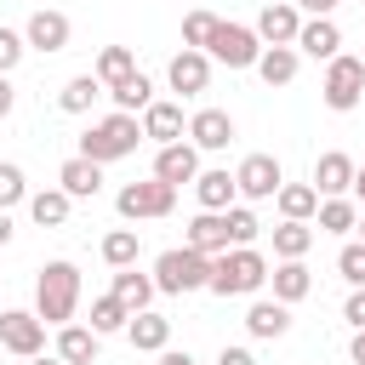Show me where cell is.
I'll list each match as a JSON object with an SVG mask.
<instances>
[{"instance_id": "32", "label": "cell", "mask_w": 365, "mask_h": 365, "mask_svg": "<svg viewBox=\"0 0 365 365\" xmlns=\"http://www.w3.org/2000/svg\"><path fill=\"white\" fill-rule=\"evenodd\" d=\"M103 86H120L125 74H137V57H131V46H103L97 51V68H91Z\"/></svg>"}, {"instance_id": "37", "label": "cell", "mask_w": 365, "mask_h": 365, "mask_svg": "<svg viewBox=\"0 0 365 365\" xmlns=\"http://www.w3.org/2000/svg\"><path fill=\"white\" fill-rule=\"evenodd\" d=\"M23 200H29L23 165H17V160H0V211H11V205H23Z\"/></svg>"}, {"instance_id": "27", "label": "cell", "mask_w": 365, "mask_h": 365, "mask_svg": "<svg viewBox=\"0 0 365 365\" xmlns=\"http://www.w3.org/2000/svg\"><path fill=\"white\" fill-rule=\"evenodd\" d=\"M154 291H160L154 274H137V262H131V268H114V297H120L131 314H143V308L154 302Z\"/></svg>"}, {"instance_id": "3", "label": "cell", "mask_w": 365, "mask_h": 365, "mask_svg": "<svg viewBox=\"0 0 365 365\" xmlns=\"http://www.w3.org/2000/svg\"><path fill=\"white\" fill-rule=\"evenodd\" d=\"M137 143H143V120L125 114V108H114V114H103V120L80 137V154L97 160V165H114V160L137 154Z\"/></svg>"}, {"instance_id": "45", "label": "cell", "mask_w": 365, "mask_h": 365, "mask_svg": "<svg viewBox=\"0 0 365 365\" xmlns=\"http://www.w3.org/2000/svg\"><path fill=\"white\" fill-rule=\"evenodd\" d=\"M154 365H194V354H188V348H160Z\"/></svg>"}, {"instance_id": "4", "label": "cell", "mask_w": 365, "mask_h": 365, "mask_svg": "<svg viewBox=\"0 0 365 365\" xmlns=\"http://www.w3.org/2000/svg\"><path fill=\"white\" fill-rule=\"evenodd\" d=\"M154 285L165 297H188V291H205L211 285V257L194 251V245H171L154 257Z\"/></svg>"}, {"instance_id": "19", "label": "cell", "mask_w": 365, "mask_h": 365, "mask_svg": "<svg viewBox=\"0 0 365 365\" xmlns=\"http://www.w3.org/2000/svg\"><path fill=\"white\" fill-rule=\"evenodd\" d=\"M297 51L314 57V63H331L342 51V29L331 17H302V34H297Z\"/></svg>"}, {"instance_id": "14", "label": "cell", "mask_w": 365, "mask_h": 365, "mask_svg": "<svg viewBox=\"0 0 365 365\" xmlns=\"http://www.w3.org/2000/svg\"><path fill=\"white\" fill-rule=\"evenodd\" d=\"M143 137H148V143H160V148H165V143H182V137H188L182 103H160V97H154V103L143 108Z\"/></svg>"}, {"instance_id": "20", "label": "cell", "mask_w": 365, "mask_h": 365, "mask_svg": "<svg viewBox=\"0 0 365 365\" xmlns=\"http://www.w3.org/2000/svg\"><path fill=\"white\" fill-rule=\"evenodd\" d=\"M194 200H200V211H228L234 200H240V182H234V171H222V165H211V171H200L194 182Z\"/></svg>"}, {"instance_id": "29", "label": "cell", "mask_w": 365, "mask_h": 365, "mask_svg": "<svg viewBox=\"0 0 365 365\" xmlns=\"http://www.w3.org/2000/svg\"><path fill=\"white\" fill-rule=\"evenodd\" d=\"M103 91H108V86H103L97 74H74V80H63V91H57V108H63V114H86Z\"/></svg>"}, {"instance_id": "17", "label": "cell", "mask_w": 365, "mask_h": 365, "mask_svg": "<svg viewBox=\"0 0 365 365\" xmlns=\"http://www.w3.org/2000/svg\"><path fill=\"white\" fill-rule=\"evenodd\" d=\"M57 188L74 194V200H97V194H103V165L86 160V154H68V160L57 165Z\"/></svg>"}, {"instance_id": "13", "label": "cell", "mask_w": 365, "mask_h": 365, "mask_svg": "<svg viewBox=\"0 0 365 365\" xmlns=\"http://www.w3.org/2000/svg\"><path fill=\"white\" fill-rule=\"evenodd\" d=\"M188 143H194L200 154L228 148V143H234V114H228V108H200V114H188Z\"/></svg>"}, {"instance_id": "15", "label": "cell", "mask_w": 365, "mask_h": 365, "mask_svg": "<svg viewBox=\"0 0 365 365\" xmlns=\"http://www.w3.org/2000/svg\"><path fill=\"white\" fill-rule=\"evenodd\" d=\"M154 177L171 182V188L194 182V177H200V148H194V143H165V148L154 154Z\"/></svg>"}, {"instance_id": "28", "label": "cell", "mask_w": 365, "mask_h": 365, "mask_svg": "<svg viewBox=\"0 0 365 365\" xmlns=\"http://www.w3.org/2000/svg\"><path fill=\"white\" fill-rule=\"evenodd\" d=\"M68 211H74V194H63V188H40V194H29V217H34L40 228H63Z\"/></svg>"}, {"instance_id": "39", "label": "cell", "mask_w": 365, "mask_h": 365, "mask_svg": "<svg viewBox=\"0 0 365 365\" xmlns=\"http://www.w3.org/2000/svg\"><path fill=\"white\" fill-rule=\"evenodd\" d=\"M336 274H342L348 285H365V240H348V245L336 251Z\"/></svg>"}, {"instance_id": "7", "label": "cell", "mask_w": 365, "mask_h": 365, "mask_svg": "<svg viewBox=\"0 0 365 365\" xmlns=\"http://www.w3.org/2000/svg\"><path fill=\"white\" fill-rule=\"evenodd\" d=\"M0 348L17 354V359L46 354V319L34 308H0Z\"/></svg>"}, {"instance_id": "44", "label": "cell", "mask_w": 365, "mask_h": 365, "mask_svg": "<svg viewBox=\"0 0 365 365\" xmlns=\"http://www.w3.org/2000/svg\"><path fill=\"white\" fill-rule=\"evenodd\" d=\"M17 108V91H11V74H0V120Z\"/></svg>"}, {"instance_id": "34", "label": "cell", "mask_w": 365, "mask_h": 365, "mask_svg": "<svg viewBox=\"0 0 365 365\" xmlns=\"http://www.w3.org/2000/svg\"><path fill=\"white\" fill-rule=\"evenodd\" d=\"M308 245H314V228L279 217V228H274V257H279V262H285V257H308Z\"/></svg>"}, {"instance_id": "8", "label": "cell", "mask_w": 365, "mask_h": 365, "mask_svg": "<svg viewBox=\"0 0 365 365\" xmlns=\"http://www.w3.org/2000/svg\"><path fill=\"white\" fill-rule=\"evenodd\" d=\"M211 63H228V68H257V57H262V34L257 29H245V23H217V34H211Z\"/></svg>"}, {"instance_id": "51", "label": "cell", "mask_w": 365, "mask_h": 365, "mask_svg": "<svg viewBox=\"0 0 365 365\" xmlns=\"http://www.w3.org/2000/svg\"><path fill=\"white\" fill-rule=\"evenodd\" d=\"M359 6H365V0H359Z\"/></svg>"}, {"instance_id": "18", "label": "cell", "mask_w": 365, "mask_h": 365, "mask_svg": "<svg viewBox=\"0 0 365 365\" xmlns=\"http://www.w3.org/2000/svg\"><path fill=\"white\" fill-rule=\"evenodd\" d=\"M245 331H251L257 342L285 336V331H291V302H279V297H257V302L245 308Z\"/></svg>"}, {"instance_id": "33", "label": "cell", "mask_w": 365, "mask_h": 365, "mask_svg": "<svg viewBox=\"0 0 365 365\" xmlns=\"http://www.w3.org/2000/svg\"><path fill=\"white\" fill-rule=\"evenodd\" d=\"M125 325H131V308H125L114 291L91 302V331H97V336H114V331H125Z\"/></svg>"}, {"instance_id": "43", "label": "cell", "mask_w": 365, "mask_h": 365, "mask_svg": "<svg viewBox=\"0 0 365 365\" xmlns=\"http://www.w3.org/2000/svg\"><path fill=\"white\" fill-rule=\"evenodd\" d=\"M336 6H342V0H297V11H302V17H331Z\"/></svg>"}, {"instance_id": "30", "label": "cell", "mask_w": 365, "mask_h": 365, "mask_svg": "<svg viewBox=\"0 0 365 365\" xmlns=\"http://www.w3.org/2000/svg\"><path fill=\"white\" fill-rule=\"evenodd\" d=\"M108 97H114V108H125V114H143V108L154 103V80L137 68V74H125L120 86H108Z\"/></svg>"}, {"instance_id": "5", "label": "cell", "mask_w": 365, "mask_h": 365, "mask_svg": "<svg viewBox=\"0 0 365 365\" xmlns=\"http://www.w3.org/2000/svg\"><path fill=\"white\" fill-rule=\"evenodd\" d=\"M319 97H325V108H331V114H354V108L365 103V57H348V51H336V57L325 63Z\"/></svg>"}, {"instance_id": "16", "label": "cell", "mask_w": 365, "mask_h": 365, "mask_svg": "<svg viewBox=\"0 0 365 365\" xmlns=\"http://www.w3.org/2000/svg\"><path fill=\"white\" fill-rule=\"evenodd\" d=\"M354 160L342 154V148H325L319 160H314V188H319V200H331V194H354Z\"/></svg>"}, {"instance_id": "41", "label": "cell", "mask_w": 365, "mask_h": 365, "mask_svg": "<svg viewBox=\"0 0 365 365\" xmlns=\"http://www.w3.org/2000/svg\"><path fill=\"white\" fill-rule=\"evenodd\" d=\"M342 319H348L354 331H365V285H354V291H348V302H342Z\"/></svg>"}, {"instance_id": "26", "label": "cell", "mask_w": 365, "mask_h": 365, "mask_svg": "<svg viewBox=\"0 0 365 365\" xmlns=\"http://www.w3.org/2000/svg\"><path fill=\"white\" fill-rule=\"evenodd\" d=\"M274 205H279L285 222H314V211H319V188H314V182H279Z\"/></svg>"}, {"instance_id": "35", "label": "cell", "mask_w": 365, "mask_h": 365, "mask_svg": "<svg viewBox=\"0 0 365 365\" xmlns=\"http://www.w3.org/2000/svg\"><path fill=\"white\" fill-rule=\"evenodd\" d=\"M137 251H143L137 228H114V234H103V262H108V268H131Z\"/></svg>"}, {"instance_id": "2", "label": "cell", "mask_w": 365, "mask_h": 365, "mask_svg": "<svg viewBox=\"0 0 365 365\" xmlns=\"http://www.w3.org/2000/svg\"><path fill=\"white\" fill-rule=\"evenodd\" d=\"M74 308H80V268L68 257H57V262H46L34 274V314L46 325H68Z\"/></svg>"}, {"instance_id": "1", "label": "cell", "mask_w": 365, "mask_h": 365, "mask_svg": "<svg viewBox=\"0 0 365 365\" xmlns=\"http://www.w3.org/2000/svg\"><path fill=\"white\" fill-rule=\"evenodd\" d=\"M262 285H268V257L257 245H228V251L211 257V285L205 291H217V297H257Z\"/></svg>"}, {"instance_id": "21", "label": "cell", "mask_w": 365, "mask_h": 365, "mask_svg": "<svg viewBox=\"0 0 365 365\" xmlns=\"http://www.w3.org/2000/svg\"><path fill=\"white\" fill-rule=\"evenodd\" d=\"M182 245H194V251H205V257L228 251V245H234V240H228V217H222V211H200V217H188Z\"/></svg>"}, {"instance_id": "22", "label": "cell", "mask_w": 365, "mask_h": 365, "mask_svg": "<svg viewBox=\"0 0 365 365\" xmlns=\"http://www.w3.org/2000/svg\"><path fill=\"white\" fill-rule=\"evenodd\" d=\"M125 336H131V348H137V354H160V348H171V319H165V314H154V308H143V314H131Z\"/></svg>"}, {"instance_id": "12", "label": "cell", "mask_w": 365, "mask_h": 365, "mask_svg": "<svg viewBox=\"0 0 365 365\" xmlns=\"http://www.w3.org/2000/svg\"><path fill=\"white\" fill-rule=\"evenodd\" d=\"M165 80H171V91H177V97H200V91L211 86V51H194V46H182V51L171 57Z\"/></svg>"}, {"instance_id": "50", "label": "cell", "mask_w": 365, "mask_h": 365, "mask_svg": "<svg viewBox=\"0 0 365 365\" xmlns=\"http://www.w3.org/2000/svg\"><path fill=\"white\" fill-rule=\"evenodd\" d=\"M354 228H359V240H365V217H359V222H354Z\"/></svg>"}, {"instance_id": "48", "label": "cell", "mask_w": 365, "mask_h": 365, "mask_svg": "<svg viewBox=\"0 0 365 365\" xmlns=\"http://www.w3.org/2000/svg\"><path fill=\"white\" fill-rule=\"evenodd\" d=\"M11 240V211H0V245Z\"/></svg>"}, {"instance_id": "47", "label": "cell", "mask_w": 365, "mask_h": 365, "mask_svg": "<svg viewBox=\"0 0 365 365\" xmlns=\"http://www.w3.org/2000/svg\"><path fill=\"white\" fill-rule=\"evenodd\" d=\"M354 200H359V205H365V165H359V171H354Z\"/></svg>"}, {"instance_id": "11", "label": "cell", "mask_w": 365, "mask_h": 365, "mask_svg": "<svg viewBox=\"0 0 365 365\" xmlns=\"http://www.w3.org/2000/svg\"><path fill=\"white\" fill-rule=\"evenodd\" d=\"M257 34H262V46H297V34H302L297 0H268L257 11Z\"/></svg>"}, {"instance_id": "10", "label": "cell", "mask_w": 365, "mask_h": 365, "mask_svg": "<svg viewBox=\"0 0 365 365\" xmlns=\"http://www.w3.org/2000/svg\"><path fill=\"white\" fill-rule=\"evenodd\" d=\"M234 182H240V194H245V200H274V194H279V182H285V171H279V160H274V154H245V160H240V171H234Z\"/></svg>"}, {"instance_id": "31", "label": "cell", "mask_w": 365, "mask_h": 365, "mask_svg": "<svg viewBox=\"0 0 365 365\" xmlns=\"http://www.w3.org/2000/svg\"><path fill=\"white\" fill-rule=\"evenodd\" d=\"M314 222H319V234H348V228L359 222V205H354L348 194H331V200H319Z\"/></svg>"}, {"instance_id": "25", "label": "cell", "mask_w": 365, "mask_h": 365, "mask_svg": "<svg viewBox=\"0 0 365 365\" xmlns=\"http://www.w3.org/2000/svg\"><path fill=\"white\" fill-rule=\"evenodd\" d=\"M297 68H302V51H297V46H262V57H257L262 86H291Z\"/></svg>"}, {"instance_id": "23", "label": "cell", "mask_w": 365, "mask_h": 365, "mask_svg": "<svg viewBox=\"0 0 365 365\" xmlns=\"http://www.w3.org/2000/svg\"><path fill=\"white\" fill-rule=\"evenodd\" d=\"M97 348H103V336L91 325H57V359L63 365H97Z\"/></svg>"}, {"instance_id": "6", "label": "cell", "mask_w": 365, "mask_h": 365, "mask_svg": "<svg viewBox=\"0 0 365 365\" xmlns=\"http://www.w3.org/2000/svg\"><path fill=\"white\" fill-rule=\"evenodd\" d=\"M171 205H177V188H171V182H160V177H148V182H125V188L114 194V211H120L125 222L171 217Z\"/></svg>"}, {"instance_id": "24", "label": "cell", "mask_w": 365, "mask_h": 365, "mask_svg": "<svg viewBox=\"0 0 365 365\" xmlns=\"http://www.w3.org/2000/svg\"><path fill=\"white\" fill-rule=\"evenodd\" d=\"M268 285H274V297H279V302H302V297L314 291V274H308V262H302V257H285L279 268H268Z\"/></svg>"}, {"instance_id": "46", "label": "cell", "mask_w": 365, "mask_h": 365, "mask_svg": "<svg viewBox=\"0 0 365 365\" xmlns=\"http://www.w3.org/2000/svg\"><path fill=\"white\" fill-rule=\"evenodd\" d=\"M348 359H354V365H365V331H354V342H348Z\"/></svg>"}, {"instance_id": "38", "label": "cell", "mask_w": 365, "mask_h": 365, "mask_svg": "<svg viewBox=\"0 0 365 365\" xmlns=\"http://www.w3.org/2000/svg\"><path fill=\"white\" fill-rule=\"evenodd\" d=\"M222 217H228V240H234V245H251V240L262 234V222H257V211H251V205H228Z\"/></svg>"}, {"instance_id": "49", "label": "cell", "mask_w": 365, "mask_h": 365, "mask_svg": "<svg viewBox=\"0 0 365 365\" xmlns=\"http://www.w3.org/2000/svg\"><path fill=\"white\" fill-rule=\"evenodd\" d=\"M29 365H63V359H57V354H51V359H46V354H34V359H29Z\"/></svg>"}, {"instance_id": "9", "label": "cell", "mask_w": 365, "mask_h": 365, "mask_svg": "<svg viewBox=\"0 0 365 365\" xmlns=\"http://www.w3.org/2000/svg\"><path fill=\"white\" fill-rule=\"evenodd\" d=\"M68 34H74V23H68V11H57V6H40V11H29V23H23V40H29V51H63L68 46Z\"/></svg>"}, {"instance_id": "36", "label": "cell", "mask_w": 365, "mask_h": 365, "mask_svg": "<svg viewBox=\"0 0 365 365\" xmlns=\"http://www.w3.org/2000/svg\"><path fill=\"white\" fill-rule=\"evenodd\" d=\"M217 23H222V17H217V11H205V6H200V11H188V17H182V46L205 51V46H211V34H217Z\"/></svg>"}, {"instance_id": "42", "label": "cell", "mask_w": 365, "mask_h": 365, "mask_svg": "<svg viewBox=\"0 0 365 365\" xmlns=\"http://www.w3.org/2000/svg\"><path fill=\"white\" fill-rule=\"evenodd\" d=\"M217 365H257V354H251V348H240V342H222Z\"/></svg>"}, {"instance_id": "40", "label": "cell", "mask_w": 365, "mask_h": 365, "mask_svg": "<svg viewBox=\"0 0 365 365\" xmlns=\"http://www.w3.org/2000/svg\"><path fill=\"white\" fill-rule=\"evenodd\" d=\"M23 51H29L23 29H6V23H0V74H11V68L23 63Z\"/></svg>"}]
</instances>
